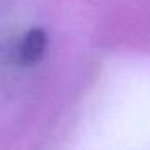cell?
<instances>
[{
	"instance_id": "6da1fadb",
	"label": "cell",
	"mask_w": 150,
	"mask_h": 150,
	"mask_svg": "<svg viewBox=\"0 0 150 150\" xmlns=\"http://www.w3.org/2000/svg\"><path fill=\"white\" fill-rule=\"evenodd\" d=\"M48 50V34L42 28L28 30L18 46V60L23 65H32L39 62Z\"/></svg>"
}]
</instances>
